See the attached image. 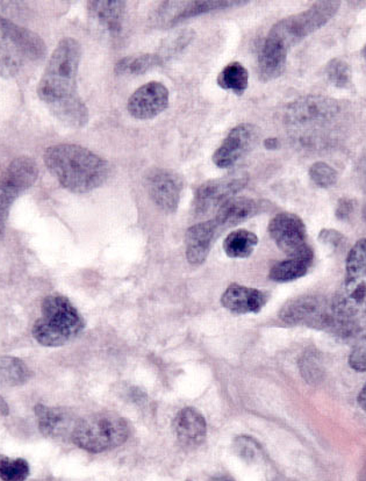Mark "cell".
<instances>
[{
  "instance_id": "4",
  "label": "cell",
  "mask_w": 366,
  "mask_h": 481,
  "mask_svg": "<svg viewBox=\"0 0 366 481\" xmlns=\"http://www.w3.org/2000/svg\"><path fill=\"white\" fill-rule=\"evenodd\" d=\"M341 112L335 99L307 95L289 104L285 120L303 146L319 147L340 123Z\"/></svg>"
},
{
  "instance_id": "6",
  "label": "cell",
  "mask_w": 366,
  "mask_h": 481,
  "mask_svg": "<svg viewBox=\"0 0 366 481\" xmlns=\"http://www.w3.org/2000/svg\"><path fill=\"white\" fill-rule=\"evenodd\" d=\"M130 436L126 421L111 413H96L76 422L71 440L91 454L112 450L123 446Z\"/></svg>"
},
{
  "instance_id": "13",
  "label": "cell",
  "mask_w": 366,
  "mask_h": 481,
  "mask_svg": "<svg viewBox=\"0 0 366 481\" xmlns=\"http://www.w3.org/2000/svg\"><path fill=\"white\" fill-rule=\"evenodd\" d=\"M169 90L159 82L144 84L128 99L127 110L133 118L149 120L163 113L169 106Z\"/></svg>"
},
{
  "instance_id": "35",
  "label": "cell",
  "mask_w": 366,
  "mask_h": 481,
  "mask_svg": "<svg viewBox=\"0 0 366 481\" xmlns=\"http://www.w3.org/2000/svg\"><path fill=\"white\" fill-rule=\"evenodd\" d=\"M20 195L10 188L0 186V240L5 235L7 219L10 210Z\"/></svg>"
},
{
  "instance_id": "42",
  "label": "cell",
  "mask_w": 366,
  "mask_h": 481,
  "mask_svg": "<svg viewBox=\"0 0 366 481\" xmlns=\"http://www.w3.org/2000/svg\"><path fill=\"white\" fill-rule=\"evenodd\" d=\"M363 219H364V222H366V205H365L364 211H363Z\"/></svg>"
},
{
  "instance_id": "16",
  "label": "cell",
  "mask_w": 366,
  "mask_h": 481,
  "mask_svg": "<svg viewBox=\"0 0 366 481\" xmlns=\"http://www.w3.org/2000/svg\"><path fill=\"white\" fill-rule=\"evenodd\" d=\"M0 33L10 39L26 59L39 61L46 56V43L38 34L25 27L18 26L2 15H0Z\"/></svg>"
},
{
  "instance_id": "14",
  "label": "cell",
  "mask_w": 366,
  "mask_h": 481,
  "mask_svg": "<svg viewBox=\"0 0 366 481\" xmlns=\"http://www.w3.org/2000/svg\"><path fill=\"white\" fill-rule=\"evenodd\" d=\"M269 207H270V203L265 200L233 198L216 211V215L213 220L218 224L220 231H224L227 228L235 227L253 216L263 213L269 210Z\"/></svg>"
},
{
  "instance_id": "39",
  "label": "cell",
  "mask_w": 366,
  "mask_h": 481,
  "mask_svg": "<svg viewBox=\"0 0 366 481\" xmlns=\"http://www.w3.org/2000/svg\"><path fill=\"white\" fill-rule=\"evenodd\" d=\"M264 146L269 150H275L279 147V140L277 138H269L265 140Z\"/></svg>"
},
{
  "instance_id": "30",
  "label": "cell",
  "mask_w": 366,
  "mask_h": 481,
  "mask_svg": "<svg viewBox=\"0 0 366 481\" xmlns=\"http://www.w3.org/2000/svg\"><path fill=\"white\" fill-rule=\"evenodd\" d=\"M30 473L26 459L0 455V481H25Z\"/></svg>"
},
{
  "instance_id": "15",
  "label": "cell",
  "mask_w": 366,
  "mask_h": 481,
  "mask_svg": "<svg viewBox=\"0 0 366 481\" xmlns=\"http://www.w3.org/2000/svg\"><path fill=\"white\" fill-rule=\"evenodd\" d=\"M220 232L223 231L213 219L188 228L185 234V246L188 260L192 266H200L206 260L212 244Z\"/></svg>"
},
{
  "instance_id": "17",
  "label": "cell",
  "mask_w": 366,
  "mask_h": 481,
  "mask_svg": "<svg viewBox=\"0 0 366 481\" xmlns=\"http://www.w3.org/2000/svg\"><path fill=\"white\" fill-rule=\"evenodd\" d=\"M268 298L263 291L232 284L221 298V304L236 314H248L260 312L268 303Z\"/></svg>"
},
{
  "instance_id": "36",
  "label": "cell",
  "mask_w": 366,
  "mask_h": 481,
  "mask_svg": "<svg viewBox=\"0 0 366 481\" xmlns=\"http://www.w3.org/2000/svg\"><path fill=\"white\" fill-rule=\"evenodd\" d=\"M356 205L357 204L355 200L347 198V196L340 199L335 210L336 218L341 220V222L349 220L352 218V214L355 213Z\"/></svg>"
},
{
  "instance_id": "12",
  "label": "cell",
  "mask_w": 366,
  "mask_h": 481,
  "mask_svg": "<svg viewBox=\"0 0 366 481\" xmlns=\"http://www.w3.org/2000/svg\"><path fill=\"white\" fill-rule=\"evenodd\" d=\"M257 140H259V130L252 123H242L233 128L213 154V163L220 169H228L252 150Z\"/></svg>"
},
{
  "instance_id": "38",
  "label": "cell",
  "mask_w": 366,
  "mask_h": 481,
  "mask_svg": "<svg viewBox=\"0 0 366 481\" xmlns=\"http://www.w3.org/2000/svg\"><path fill=\"white\" fill-rule=\"evenodd\" d=\"M358 404H360L361 410L366 413V383L358 395Z\"/></svg>"
},
{
  "instance_id": "10",
  "label": "cell",
  "mask_w": 366,
  "mask_h": 481,
  "mask_svg": "<svg viewBox=\"0 0 366 481\" xmlns=\"http://www.w3.org/2000/svg\"><path fill=\"white\" fill-rule=\"evenodd\" d=\"M268 231L273 242L288 258L312 250L307 242V231H306L305 223L296 214L289 213V212L276 214L269 223Z\"/></svg>"
},
{
  "instance_id": "1",
  "label": "cell",
  "mask_w": 366,
  "mask_h": 481,
  "mask_svg": "<svg viewBox=\"0 0 366 481\" xmlns=\"http://www.w3.org/2000/svg\"><path fill=\"white\" fill-rule=\"evenodd\" d=\"M82 50L78 40L64 38L51 54L38 86V95L51 114L70 128L88 123V110L78 91V74Z\"/></svg>"
},
{
  "instance_id": "32",
  "label": "cell",
  "mask_w": 366,
  "mask_h": 481,
  "mask_svg": "<svg viewBox=\"0 0 366 481\" xmlns=\"http://www.w3.org/2000/svg\"><path fill=\"white\" fill-rule=\"evenodd\" d=\"M325 75H327L329 83L339 89H345L352 83V68L343 59H332L325 68Z\"/></svg>"
},
{
  "instance_id": "31",
  "label": "cell",
  "mask_w": 366,
  "mask_h": 481,
  "mask_svg": "<svg viewBox=\"0 0 366 481\" xmlns=\"http://www.w3.org/2000/svg\"><path fill=\"white\" fill-rule=\"evenodd\" d=\"M350 340L353 346L349 357V366L355 371L366 372V320Z\"/></svg>"
},
{
  "instance_id": "34",
  "label": "cell",
  "mask_w": 366,
  "mask_h": 481,
  "mask_svg": "<svg viewBox=\"0 0 366 481\" xmlns=\"http://www.w3.org/2000/svg\"><path fill=\"white\" fill-rule=\"evenodd\" d=\"M301 374L308 383L319 382L320 377H323V366H321L319 357L313 352H307L300 362Z\"/></svg>"
},
{
  "instance_id": "26",
  "label": "cell",
  "mask_w": 366,
  "mask_h": 481,
  "mask_svg": "<svg viewBox=\"0 0 366 481\" xmlns=\"http://www.w3.org/2000/svg\"><path fill=\"white\" fill-rule=\"evenodd\" d=\"M25 59L18 47L0 33V76L4 78L14 77L22 70Z\"/></svg>"
},
{
  "instance_id": "40",
  "label": "cell",
  "mask_w": 366,
  "mask_h": 481,
  "mask_svg": "<svg viewBox=\"0 0 366 481\" xmlns=\"http://www.w3.org/2000/svg\"><path fill=\"white\" fill-rule=\"evenodd\" d=\"M10 408L7 406L6 401L0 396V415L7 416L9 415Z\"/></svg>"
},
{
  "instance_id": "41",
  "label": "cell",
  "mask_w": 366,
  "mask_h": 481,
  "mask_svg": "<svg viewBox=\"0 0 366 481\" xmlns=\"http://www.w3.org/2000/svg\"><path fill=\"white\" fill-rule=\"evenodd\" d=\"M358 481H366V465L363 467V470H361V475H360V480Z\"/></svg>"
},
{
  "instance_id": "3",
  "label": "cell",
  "mask_w": 366,
  "mask_h": 481,
  "mask_svg": "<svg viewBox=\"0 0 366 481\" xmlns=\"http://www.w3.org/2000/svg\"><path fill=\"white\" fill-rule=\"evenodd\" d=\"M335 332L342 339H352L366 320V239L349 251L345 262L344 282L333 300Z\"/></svg>"
},
{
  "instance_id": "37",
  "label": "cell",
  "mask_w": 366,
  "mask_h": 481,
  "mask_svg": "<svg viewBox=\"0 0 366 481\" xmlns=\"http://www.w3.org/2000/svg\"><path fill=\"white\" fill-rule=\"evenodd\" d=\"M319 240L325 246L339 248L344 242V235L335 230H323L320 231Z\"/></svg>"
},
{
  "instance_id": "5",
  "label": "cell",
  "mask_w": 366,
  "mask_h": 481,
  "mask_svg": "<svg viewBox=\"0 0 366 481\" xmlns=\"http://www.w3.org/2000/svg\"><path fill=\"white\" fill-rule=\"evenodd\" d=\"M84 330V320L74 304L62 295H50L41 304V316L34 323L36 342L43 347L64 346Z\"/></svg>"
},
{
  "instance_id": "7",
  "label": "cell",
  "mask_w": 366,
  "mask_h": 481,
  "mask_svg": "<svg viewBox=\"0 0 366 481\" xmlns=\"http://www.w3.org/2000/svg\"><path fill=\"white\" fill-rule=\"evenodd\" d=\"M340 6V2H317L300 14L280 20L271 28L268 36L288 50L331 22Z\"/></svg>"
},
{
  "instance_id": "33",
  "label": "cell",
  "mask_w": 366,
  "mask_h": 481,
  "mask_svg": "<svg viewBox=\"0 0 366 481\" xmlns=\"http://www.w3.org/2000/svg\"><path fill=\"white\" fill-rule=\"evenodd\" d=\"M309 178L321 188H329L337 182V172L333 167L325 162L312 164L308 170Z\"/></svg>"
},
{
  "instance_id": "27",
  "label": "cell",
  "mask_w": 366,
  "mask_h": 481,
  "mask_svg": "<svg viewBox=\"0 0 366 481\" xmlns=\"http://www.w3.org/2000/svg\"><path fill=\"white\" fill-rule=\"evenodd\" d=\"M164 59L160 54L127 56L115 64V72L120 75H143L162 66Z\"/></svg>"
},
{
  "instance_id": "23",
  "label": "cell",
  "mask_w": 366,
  "mask_h": 481,
  "mask_svg": "<svg viewBox=\"0 0 366 481\" xmlns=\"http://www.w3.org/2000/svg\"><path fill=\"white\" fill-rule=\"evenodd\" d=\"M88 14L99 25L112 34H118L123 28L126 3L123 0H94L87 4Z\"/></svg>"
},
{
  "instance_id": "25",
  "label": "cell",
  "mask_w": 366,
  "mask_h": 481,
  "mask_svg": "<svg viewBox=\"0 0 366 481\" xmlns=\"http://www.w3.org/2000/svg\"><path fill=\"white\" fill-rule=\"evenodd\" d=\"M259 244V238L252 231L237 230L232 231L224 240V250L228 258L247 259Z\"/></svg>"
},
{
  "instance_id": "19",
  "label": "cell",
  "mask_w": 366,
  "mask_h": 481,
  "mask_svg": "<svg viewBox=\"0 0 366 481\" xmlns=\"http://www.w3.org/2000/svg\"><path fill=\"white\" fill-rule=\"evenodd\" d=\"M248 2H216V0H196V2H171L164 4L167 10L174 12L175 14H169L166 19V26L172 27L177 23H182L183 20L197 17V15L209 14V12L216 10L228 9V7L236 5H245Z\"/></svg>"
},
{
  "instance_id": "8",
  "label": "cell",
  "mask_w": 366,
  "mask_h": 481,
  "mask_svg": "<svg viewBox=\"0 0 366 481\" xmlns=\"http://www.w3.org/2000/svg\"><path fill=\"white\" fill-rule=\"evenodd\" d=\"M279 316L291 326L312 328L317 331L335 330L333 303L323 295H306L289 300L281 308Z\"/></svg>"
},
{
  "instance_id": "20",
  "label": "cell",
  "mask_w": 366,
  "mask_h": 481,
  "mask_svg": "<svg viewBox=\"0 0 366 481\" xmlns=\"http://www.w3.org/2000/svg\"><path fill=\"white\" fill-rule=\"evenodd\" d=\"M38 176L39 169L35 160L27 156H22V158L15 159L4 171L0 177V186L10 188L22 195L23 192L33 186Z\"/></svg>"
},
{
  "instance_id": "18",
  "label": "cell",
  "mask_w": 366,
  "mask_h": 481,
  "mask_svg": "<svg viewBox=\"0 0 366 481\" xmlns=\"http://www.w3.org/2000/svg\"><path fill=\"white\" fill-rule=\"evenodd\" d=\"M174 431L184 447H198L206 439V421L195 408H185L176 415Z\"/></svg>"
},
{
  "instance_id": "11",
  "label": "cell",
  "mask_w": 366,
  "mask_h": 481,
  "mask_svg": "<svg viewBox=\"0 0 366 481\" xmlns=\"http://www.w3.org/2000/svg\"><path fill=\"white\" fill-rule=\"evenodd\" d=\"M184 188V180L176 172L167 169H154L147 176V190L155 205L174 213L179 206Z\"/></svg>"
},
{
  "instance_id": "22",
  "label": "cell",
  "mask_w": 366,
  "mask_h": 481,
  "mask_svg": "<svg viewBox=\"0 0 366 481\" xmlns=\"http://www.w3.org/2000/svg\"><path fill=\"white\" fill-rule=\"evenodd\" d=\"M35 416L38 419V426L41 434L50 439H59L69 432L74 431L75 424L69 413L61 408H52L38 404L35 407Z\"/></svg>"
},
{
  "instance_id": "28",
  "label": "cell",
  "mask_w": 366,
  "mask_h": 481,
  "mask_svg": "<svg viewBox=\"0 0 366 481\" xmlns=\"http://www.w3.org/2000/svg\"><path fill=\"white\" fill-rule=\"evenodd\" d=\"M30 368L18 357H0V384L19 386L31 379Z\"/></svg>"
},
{
  "instance_id": "43",
  "label": "cell",
  "mask_w": 366,
  "mask_h": 481,
  "mask_svg": "<svg viewBox=\"0 0 366 481\" xmlns=\"http://www.w3.org/2000/svg\"><path fill=\"white\" fill-rule=\"evenodd\" d=\"M363 56H364L365 63H366V43H365L364 50H363Z\"/></svg>"
},
{
  "instance_id": "29",
  "label": "cell",
  "mask_w": 366,
  "mask_h": 481,
  "mask_svg": "<svg viewBox=\"0 0 366 481\" xmlns=\"http://www.w3.org/2000/svg\"><path fill=\"white\" fill-rule=\"evenodd\" d=\"M248 84L249 72L240 62L227 64L218 76V86L221 89L234 92L237 95L244 94Z\"/></svg>"
},
{
  "instance_id": "21",
  "label": "cell",
  "mask_w": 366,
  "mask_h": 481,
  "mask_svg": "<svg viewBox=\"0 0 366 481\" xmlns=\"http://www.w3.org/2000/svg\"><path fill=\"white\" fill-rule=\"evenodd\" d=\"M288 50L279 41L269 38L265 39L261 47L259 55V75L264 82L280 77L287 68Z\"/></svg>"
},
{
  "instance_id": "2",
  "label": "cell",
  "mask_w": 366,
  "mask_h": 481,
  "mask_svg": "<svg viewBox=\"0 0 366 481\" xmlns=\"http://www.w3.org/2000/svg\"><path fill=\"white\" fill-rule=\"evenodd\" d=\"M43 159L50 174L74 194H87L102 186L110 172L106 160L78 144L48 148Z\"/></svg>"
},
{
  "instance_id": "24",
  "label": "cell",
  "mask_w": 366,
  "mask_h": 481,
  "mask_svg": "<svg viewBox=\"0 0 366 481\" xmlns=\"http://www.w3.org/2000/svg\"><path fill=\"white\" fill-rule=\"evenodd\" d=\"M314 259L313 250L304 254L293 256L288 259L275 264L270 270V279L277 283L293 282L307 274Z\"/></svg>"
},
{
  "instance_id": "9",
  "label": "cell",
  "mask_w": 366,
  "mask_h": 481,
  "mask_svg": "<svg viewBox=\"0 0 366 481\" xmlns=\"http://www.w3.org/2000/svg\"><path fill=\"white\" fill-rule=\"evenodd\" d=\"M248 180V176L245 174H232L201 184L193 198L195 213L206 215L213 211H218L247 186Z\"/></svg>"
}]
</instances>
